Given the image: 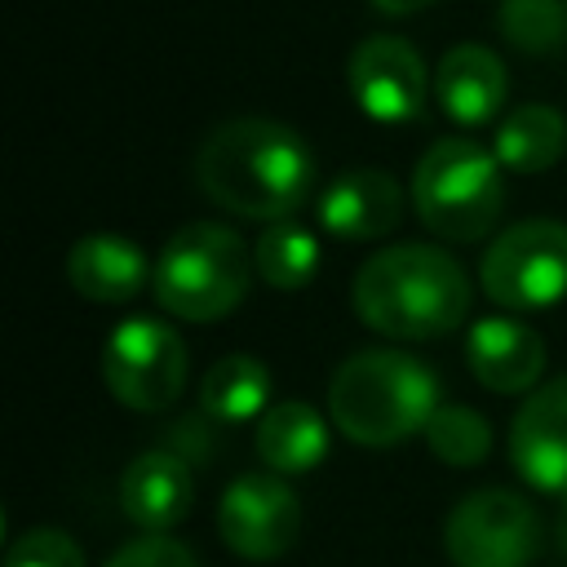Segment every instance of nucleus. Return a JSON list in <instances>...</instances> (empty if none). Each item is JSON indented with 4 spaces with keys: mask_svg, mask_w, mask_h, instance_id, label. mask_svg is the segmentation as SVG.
<instances>
[{
    "mask_svg": "<svg viewBox=\"0 0 567 567\" xmlns=\"http://www.w3.org/2000/svg\"><path fill=\"white\" fill-rule=\"evenodd\" d=\"M478 284L501 310L558 306L567 297V226L549 217L514 221L487 244Z\"/></svg>",
    "mask_w": 567,
    "mask_h": 567,
    "instance_id": "obj_6",
    "label": "nucleus"
},
{
    "mask_svg": "<svg viewBox=\"0 0 567 567\" xmlns=\"http://www.w3.org/2000/svg\"><path fill=\"white\" fill-rule=\"evenodd\" d=\"M252 270V252L230 226L190 221L164 244L151 275V292L173 319L213 323L248 297Z\"/></svg>",
    "mask_w": 567,
    "mask_h": 567,
    "instance_id": "obj_4",
    "label": "nucleus"
},
{
    "mask_svg": "<svg viewBox=\"0 0 567 567\" xmlns=\"http://www.w3.org/2000/svg\"><path fill=\"white\" fill-rule=\"evenodd\" d=\"M354 315L394 341H430L470 315V275L447 248L394 244L372 252L350 288Z\"/></svg>",
    "mask_w": 567,
    "mask_h": 567,
    "instance_id": "obj_2",
    "label": "nucleus"
},
{
    "mask_svg": "<svg viewBox=\"0 0 567 567\" xmlns=\"http://www.w3.org/2000/svg\"><path fill=\"white\" fill-rule=\"evenodd\" d=\"M199 190L248 221H288L315 195V155L279 120L239 115L217 124L195 155Z\"/></svg>",
    "mask_w": 567,
    "mask_h": 567,
    "instance_id": "obj_1",
    "label": "nucleus"
},
{
    "mask_svg": "<svg viewBox=\"0 0 567 567\" xmlns=\"http://www.w3.org/2000/svg\"><path fill=\"white\" fill-rule=\"evenodd\" d=\"M381 13H394V18H403V13H416V9H430L434 0H372Z\"/></svg>",
    "mask_w": 567,
    "mask_h": 567,
    "instance_id": "obj_25",
    "label": "nucleus"
},
{
    "mask_svg": "<svg viewBox=\"0 0 567 567\" xmlns=\"http://www.w3.org/2000/svg\"><path fill=\"white\" fill-rule=\"evenodd\" d=\"M425 443L443 465L470 470L478 461H487L492 452V425L483 412L465 408V403H439L434 416L425 421Z\"/></svg>",
    "mask_w": 567,
    "mask_h": 567,
    "instance_id": "obj_22",
    "label": "nucleus"
},
{
    "mask_svg": "<svg viewBox=\"0 0 567 567\" xmlns=\"http://www.w3.org/2000/svg\"><path fill=\"white\" fill-rule=\"evenodd\" d=\"M509 461L527 487L567 501V377L523 399L509 421Z\"/></svg>",
    "mask_w": 567,
    "mask_h": 567,
    "instance_id": "obj_11",
    "label": "nucleus"
},
{
    "mask_svg": "<svg viewBox=\"0 0 567 567\" xmlns=\"http://www.w3.org/2000/svg\"><path fill=\"white\" fill-rule=\"evenodd\" d=\"M505 62L487 44H456L443 53L434 71V97L452 124L478 128L492 124L496 111L505 106Z\"/></svg>",
    "mask_w": 567,
    "mask_h": 567,
    "instance_id": "obj_15",
    "label": "nucleus"
},
{
    "mask_svg": "<svg viewBox=\"0 0 567 567\" xmlns=\"http://www.w3.org/2000/svg\"><path fill=\"white\" fill-rule=\"evenodd\" d=\"M102 381L133 412H164L186 390V346L177 328L151 315H128L102 346Z\"/></svg>",
    "mask_w": 567,
    "mask_h": 567,
    "instance_id": "obj_7",
    "label": "nucleus"
},
{
    "mask_svg": "<svg viewBox=\"0 0 567 567\" xmlns=\"http://www.w3.org/2000/svg\"><path fill=\"white\" fill-rule=\"evenodd\" d=\"M4 567H84V549L58 527H31L9 545Z\"/></svg>",
    "mask_w": 567,
    "mask_h": 567,
    "instance_id": "obj_23",
    "label": "nucleus"
},
{
    "mask_svg": "<svg viewBox=\"0 0 567 567\" xmlns=\"http://www.w3.org/2000/svg\"><path fill=\"white\" fill-rule=\"evenodd\" d=\"M319 235L310 226H301L297 217L288 221H270L257 244H252V266L261 275V284L279 288V292H297L319 275Z\"/></svg>",
    "mask_w": 567,
    "mask_h": 567,
    "instance_id": "obj_20",
    "label": "nucleus"
},
{
    "mask_svg": "<svg viewBox=\"0 0 567 567\" xmlns=\"http://www.w3.org/2000/svg\"><path fill=\"white\" fill-rule=\"evenodd\" d=\"M106 567H199V558H195L190 545H182L177 536H168V532H146V536L120 545Z\"/></svg>",
    "mask_w": 567,
    "mask_h": 567,
    "instance_id": "obj_24",
    "label": "nucleus"
},
{
    "mask_svg": "<svg viewBox=\"0 0 567 567\" xmlns=\"http://www.w3.org/2000/svg\"><path fill=\"white\" fill-rule=\"evenodd\" d=\"M492 151L509 173H545L567 151V120L545 102H527L496 124Z\"/></svg>",
    "mask_w": 567,
    "mask_h": 567,
    "instance_id": "obj_18",
    "label": "nucleus"
},
{
    "mask_svg": "<svg viewBox=\"0 0 567 567\" xmlns=\"http://www.w3.org/2000/svg\"><path fill=\"white\" fill-rule=\"evenodd\" d=\"M217 532L248 563L284 558L301 536V501L284 474H244L217 501Z\"/></svg>",
    "mask_w": 567,
    "mask_h": 567,
    "instance_id": "obj_9",
    "label": "nucleus"
},
{
    "mask_svg": "<svg viewBox=\"0 0 567 567\" xmlns=\"http://www.w3.org/2000/svg\"><path fill=\"white\" fill-rule=\"evenodd\" d=\"M465 363L478 385L496 394H532L545 372V341L536 328L518 323L514 315H492L470 323L465 332Z\"/></svg>",
    "mask_w": 567,
    "mask_h": 567,
    "instance_id": "obj_12",
    "label": "nucleus"
},
{
    "mask_svg": "<svg viewBox=\"0 0 567 567\" xmlns=\"http://www.w3.org/2000/svg\"><path fill=\"white\" fill-rule=\"evenodd\" d=\"M558 549H563V554H567V514H563V518H558Z\"/></svg>",
    "mask_w": 567,
    "mask_h": 567,
    "instance_id": "obj_26",
    "label": "nucleus"
},
{
    "mask_svg": "<svg viewBox=\"0 0 567 567\" xmlns=\"http://www.w3.org/2000/svg\"><path fill=\"white\" fill-rule=\"evenodd\" d=\"M412 208L439 239L474 244L483 239L505 204L501 159L496 151L470 137H439L412 173Z\"/></svg>",
    "mask_w": 567,
    "mask_h": 567,
    "instance_id": "obj_5",
    "label": "nucleus"
},
{
    "mask_svg": "<svg viewBox=\"0 0 567 567\" xmlns=\"http://www.w3.org/2000/svg\"><path fill=\"white\" fill-rule=\"evenodd\" d=\"M195 501V474L177 452H142L120 474V509L142 532H173Z\"/></svg>",
    "mask_w": 567,
    "mask_h": 567,
    "instance_id": "obj_14",
    "label": "nucleus"
},
{
    "mask_svg": "<svg viewBox=\"0 0 567 567\" xmlns=\"http://www.w3.org/2000/svg\"><path fill=\"white\" fill-rule=\"evenodd\" d=\"M257 456L270 474H306L328 456V421L310 403L284 399L257 416Z\"/></svg>",
    "mask_w": 567,
    "mask_h": 567,
    "instance_id": "obj_17",
    "label": "nucleus"
},
{
    "mask_svg": "<svg viewBox=\"0 0 567 567\" xmlns=\"http://www.w3.org/2000/svg\"><path fill=\"white\" fill-rule=\"evenodd\" d=\"M403 217V186L381 168H346L319 190V226L332 239H381Z\"/></svg>",
    "mask_w": 567,
    "mask_h": 567,
    "instance_id": "obj_13",
    "label": "nucleus"
},
{
    "mask_svg": "<svg viewBox=\"0 0 567 567\" xmlns=\"http://www.w3.org/2000/svg\"><path fill=\"white\" fill-rule=\"evenodd\" d=\"M151 275L146 252L124 235H84L66 252V284L89 301H133Z\"/></svg>",
    "mask_w": 567,
    "mask_h": 567,
    "instance_id": "obj_16",
    "label": "nucleus"
},
{
    "mask_svg": "<svg viewBox=\"0 0 567 567\" xmlns=\"http://www.w3.org/2000/svg\"><path fill=\"white\" fill-rule=\"evenodd\" d=\"M439 408V377L416 354L403 350H359L350 354L328 385L332 425L363 447H390L412 434H425V421Z\"/></svg>",
    "mask_w": 567,
    "mask_h": 567,
    "instance_id": "obj_3",
    "label": "nucleus"
},
{
    "mask_svg": "<svg viewBox=\"0 0 567 567\" xmlns=\"http://www.w3.org/2000/svg\"><path fill=\"white\" fill-rule=\"evenodd\" d=\"M346 84L354 106L377 124H412L425 111L430 75L403 35H368L354 44Z\"/></svg>",
    "mask_w": 567,
    "mask_h": 567,
    "instance_id": "obj_10",
    "label": "nucleus"
},
{
    "mask_svg": "<svg viewBox=\"0 0 567 567\" xmlns=\"http://www.w3.org/2000/svg\"><path fill=\"white\" fill-rule=\"evenodd\" d=\"M501 35L527 58H554L567 44V0H501Z\"/></svg>",
    "mask_w": 567,
    "mask_h": 567,
    "instance_id": "obj_21",
    "label": "nucleus"
},
{
    "mask_svg": "<svg viewBox=\"0 0 567 567\" xmlns=\"http://www.w3.org/2000/svg\"><path fill=\"white\" fill-rule=\"evenodd\" d=\"M270 368L257 354H226L199 381V412L217 425H239L266 412Z\"/></svg>",
    "mask_w": 567,
    "mask_h": 567,
    "instance_id": "obj_19",
    "label": "nucleus"
},
{
    "mask_svg": "<svg viewBox=\"0 0 567 567\" xmlns=\"http://www.w3.org/2000/svg\"><path fill=\"white\" fill-rule=\"evenodd\" d=\"M443 545L456 567H527L540 549V514L509 487H478L452 505Z\"/></svg>",
    "mask_w": 567,
    "mask_h": 567,
    "instance_id": "obj_8",
    "label": "nucleus"
}]
</instances>
